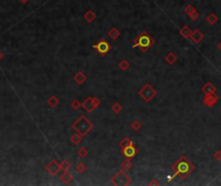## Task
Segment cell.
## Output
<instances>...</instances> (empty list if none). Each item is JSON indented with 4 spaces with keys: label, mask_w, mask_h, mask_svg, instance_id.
<instances>
[{
    "label": "cell",
    "mask_w": 221,
    "mask_h": 186,
    "mask_svg": "<svg viewBox=\"0 0 221 186\" xmlns=\"http://www.w3.org/2000/svg\"><path fill=\"white\" fill-rule=\"evenodd\" d=\"M172 169H173L175 172H173V174H171V176L167 177V179H168V181L173 180L176 176H180L182 180L186 179V176L190 174L194 169H195V165H194L191 162H189L185 156H181L177 162L172 164Z\"/></svg>",
    "instance_id": "1"
},
{
    "label": "cell",
    "mask_w": 221,
    "mask_h": 186,
    "mask_svg": "<svg viewBox=\"0 0 221 186\" xmlns=\"http://www.w3.org/2000/svg\"><path fill=\"white\" fill-rule=\"evenodd\" d=\"M153 45H154V39L147 34V31H141L137 35V38L135 39V44L132 47H133V48H140L141 52L146 53Z\"/></svg>",
    "instance_id": "2"
},
{
    "label": "cell",
    "mask_w": 221,
    "mask_h": 186,
    "mask_svg": "<svg viewBox=\"0 0 221 186\" xmlns=\"http://www.w3.org/2000/svg\"><path fill=\"white\" fill-rule=\"evenodd\" d=\"M73 127H74V129L78 132V133H80L82 136H85L87 133H89V132H91L93 126H92V123L84 117V115H82V117L74 123Z\"/></svg>",
    "instance_id": "3"
},
{
    "label": "cell",
    "mask_w": 221,
    "mask_h": 186,
    "mask_svg": "<svg viewBox=\"0 0 221 186\" xmlns=\"http://www.w3.org/2000/svg\"><path fill=\"white\" fill-rule=\"evenodd\" d=\"M93 49L96 50V53L98 56H105L111 50V44L108 40H105V39H100L93 45Z\"/></svg>",
    "instance_id": "4"
},
{
    "label": "cell",
    "mask_w": 221,
    "mask_h": 186,
    "mask_svg": "<svg viewBox=\"0 0 221 186\" xmlns=\"http://www.w3.org/2000/svg\"><path fill=\"white\" fill-rule=\"evenodd\" d=\"M138 94L141 96V98H142L144 101L150 102V101H151V100L154 98V97H155L156 92H155L154 88L151 87V84H145V85H144V87L140 89Z\"/></svg>",
    "instance_id": "5"
},
{
    "label": "cell",
    "mask_w": 221,
    "mask_h": 186,
    "mask_svg": "<svg viewBox=\"0 0 221 186\" xmlns=\"http://www.w3.org/2000/svg\"><path fill=\"white\" fill-rule=\"evenodd\" d=\"M111 184L113 185H131V179H129V176L126 173V171L122 169L113 177Z\"/></svg>",
    "instance_id": "6"
},
{
    "label": "cell",
    "mask_w": 221,
    "mask_h": 186,
    "mask_svg": "<svg viewBox=\"0 0 221 186\" xmlns=\"http://www.w3.org/2000/svg\"><path fill=\"white\" fill-rule=\"evenodd\" d=\"M98 105H100V100L97 98V97H88V98L83 102L82 106L85 109V111L91 112V111H93Z\"/></svg>",
    "instance_id": "7"
},
{
    "label": "cell",
    "mask_w": 221,
    "mask_h": 186,
    "mask_svg": "<svg viewBox=\"0 0 221 186\" xmlns=\"http://www.w3.org/2000/svg\"><path fill=\"white\" fill-rule=\"evenodd\" d=\"M137 153H138V150L135 146V144H131V145L122 149V154L126 159H133L137 155Z\"/></svg>",
    "instance_id": "8"
},
{
    "label": "cell",
    "mask_w": 221,
    "mask_h": 186,
    "mask_svg": "<svg viewBox=\"0 0 221 186\" xmlns=\"http://www.w3.org/2000/svg\"><path fill=\"white\" fill-rule=\"evenodd\" d=\"M217 101H219V97L216 96V93H204V97H203V103H204L207 107H212V106H215Z\"/></svg>",
    "instance_id": "9"
},
{
    "label": "cell",
    "mask_w": 221,
    "mask_h": 186,
    "mask_svg": "<svg viewBox=\"0 0 221 186\" xmlns=\"http://www.w3.org/2000/svg\"><path fill=\"white\" fill-rule=\"evenodd\" d=\"M191 41L194 44H199L203 41V39H204V34H203L200 30H195V31H193L191 32V36H190Z\"/></svg>",
    "instance_id": "10"
},
{
    "label": "cell",
    "mask_w": 221,
    "mask_h": 186,
    "mask_svg": "<svg viewBox=\"0 0 221 186\" xmlns=\"http://www.w3.org/2000/svg\"><path fill=\"white\" fill-rule=\"evenodd\" d=\"M185 13H186L193 21H197V20L199 18V13L197 12V9H195V8H194L193 5L185 7Z\"/></svg>",
    "instance_id": "11"
},
{
    "label": "cell",
    "mask_w": 221,
    "mask_h": 186,
    "mask_svg": "<svg viewBox=\"0 0 221 186\" xmlns=\"http://www.w3.org/2000/svg\"><path fill=\"white\" fill-rule=\"evenodd\" d=\"M203 93H216V87L212 83H206L202 88Z\"/></svg>",
    "instance_id": "12"
},
{
    "label": "cell",
    "mask_w": 221,
    "mask_h": 186,
    "mask_svg": "<svg viewBox=\"0 0 221 186\" xmlns=\"http://www.w3.org/2000/svg\"><path fill=\"white\" fill-rule=\"evenodd\" d=\"M164 60H166V62H167L168 65H175L176 61H177V56H176L173 52H170L168 55L164 57Z\"/></svg>",
    "instance_id": "13"
},
{
    "label": "cell",
    "mask_w": 221,
    "mask_h": 186,
    "mask_svg": "<svg viewBox=\"0 0 221 186\" xmlns=\"http://www.w3.org/2000/svg\"><path fill=\"white\" fill-rule=\"evenodd\" d=\"M191 29L189 27V26H184V27H181V30H180V34H181V36L182 38H185V39H189L190 36H191Z\"/></svg>",
    "instance_id": "14"
},
{
    "label": "cell",
    "mask_w": 221,
    "mask_h": 186,
    "mask_svg": "<svg viewBox=\"0 0 221 186\" xmlns=\"http://www.w3.org/2000/svg\"><path fill=\"white\" fill-rule=\"evenodd\" d=\"M108 35L113 39V40H117L119 36H120V31L117 29V27H113V29H110L109 31H108Z\"/></svg>",
    "instance_id": "15"
},
{
    "label": "cell",
    "mask_w": 221,
    "mask_h": 186,
    "mask_svg": "<svg viewBox=\"0 0 221 186\" xmlns=\"http://www.w3.org/2000/svg\"><path fill=\"white\" fill-rule=\"evenodd\" d=\"M74 79H75V82H76L79 85H82V84L85 83V80H87V75H85L84 73H78Z\"/></svg>",
    "instance_id": "16"
},
{
    "label": "cell",
    "mask_w": 221,
    "mask_h": 186,
    "mask_svg": "<svg viewBox=\"0 0 221 186\" xmlns=\"http://www.w3.org/2000/svg\"><path fill=\"white\" fill-rule=\"evenodd\" d=\"M84 20L88 22V23H92L94 20H96V13L93 11H88L85 14H84Z\"/></svg>",
    "instance_id": "17"
},
{
    "label": "cell",
    "mask_w": 221,
    "mask_h": 186,
    "mask_svg": "<svg viewBox=\"0 0 221 186\" xmlns=\"http://www.w3.org/2000/svg\"><path fill=\"white\" fill-rule=\"evenodd\" d=\"M206 20H207L208 25H211V26H214V25H216V23L219 22V18H217V16H216L215 13H211V14H208Z\"/></svg>",
    "instance_id": "18"
},
{
    "label": "cell",
    "mask_w": 221,
    "mask_h": 186,
    "mask_svg": "<svg viewBox=\"0 0 221 186\" xmlns=\"http://www.w3.org/2000/svg\"><path fill=\"white\" fill-rule=\"evenodd\" d=\"M48 171H49L52 174H56V173L60 171V165H58L56 162H52V163L48 165Z\"/></svg>",
    "instance_id": "19"
},
{
    "label": "cell",
    "mask_w": 221,
    "mask_h": 186,
    "mask_svg": "<svg viewBox=\"0 0 221 186\" xmlns=\"http://www.w3.org/2000/svg\"><path fill=\"white\" fill-rule=\"evenodd\" d=\"M118 66H119V69L122 70V71H127L131 65H129V62H128L127 60H122L119 64H118Z\"/></svg>",
    "instance_id": "20"
},
{
    "label": "cell",
    "mask_w": 221,
    "mask_h": 186,
    "mask_svg": "<svg viewBox=\"0 0 221 186\" xmlns=\"http://www.w3.org/2000/svg\"><path fill=\"white\" fill-rule=\"evenodd\" d=\"M131 168H132V162H131V159H126V160L122 163V169L129 171Z\"/></svg>",
    "instance_id": "21"
},
{
    "label": "cell",
    "mask_w": 221,
    "mask_h": 186,
    "mask_svg": "<svg viewBox=\"0 0 221 186\" xmlns=\"http://www.w3.org/2000/svg\"><path fill=\"white\" fill-rule=\"evenodd\" d=\"M131 144H133L132 142V140L131 138H123L120 142H119V146H120V149H123V147H126V146H128V145H131Z\"/></svg>",
    "instance_id": "22"
},
{
    "label": "cell",
    "mask_w": 221,
    "mask_h": 186,
    "mask_svg": "<svg viewBox=\"0 0 221 186\" xmlns=\"http://www.w3.org/2000/svg\"><path fill=\"white\" fill-rule=\"evenodd\" d=\"M111 110H113V112H114V114H119V112L122 111V105H120L119 102H114V103H113V107H111Z\"/></svg>",
    "instance_id": "23"
},
{
    "label": "cell",
    "mask_w": 221,
    "mask_h": 186,
    "mask_svg": "<svg viewBox=\"0 0 221 186\" xmlns=\"http://www.w3.org/2000/svg\"><path fill=\"white\" fill-rule=\"evenodd\" d=\"M75 169H76V172H78V173H85V171H87V167H85V164H84V163H79V164L75 167Z\"/></svg>",
    "instance_id": "24"
},
{
    "label": "cell",
    "mask_w": 221,
    "mask_h": 186,
    "mask_svg": "<svg viewBox=\"0 0 221 186\" xmlns=\"http://www.w3.org/2000/svg\"><path fill=\"white\" fill-rule=\"evenodd\" d=\"M141 128H142V126H141L140 120H135L133 123H132V129H133V131H140Z\"/></svg>",
    "instance_id": "25"
},
{
    "label": "cell",
    "mask_w": 221,
    "mask_h": 186,
    "mask_svg": "<svg viewBox=\"0 0 221 186\" xmlns=\"http://www.w3.org/2000/svg\"><path fill=\"white\" fill-rule=\"evenodd\" d=\"M82 135L80 133H78V135H74L73 137H71V142L73 144H79V142H80V140H82Z\"/></svg>",
    "instance_id": "26"
},
{
    "label": "cell",
    "mask_w": 221,
    "mask_h": 186,
    "mask_svg": "<svg viewBox=\"0 0 221 186\" xmlns=\"http://www.w3.org/2000/svg\"><path fill=\"white\" fill-rule=\"evenodd\" d=\"M79 156H80V158H85L87 156V154H88V150L85 149V147H82L80 150H79Z\"/></svg>",
    "instance_id": "27"
},
{
    "label": "cell",
    "mask_w": 221,
    "mask_h": 186,
    "mask_svg": "<svg viewBox=\"0 0 221 186\" xmlns=\"http://www.w3.org/2000/svg\"><path fill=\"white\" fill-rule=\"evenodd\" d=\"M62 180L64 181H70V180H71V176H70L69 173H64L62 174Z\"/></svg>",
    "instance_id": "28"
},
{
    "label": "cell",
    "mask_w": 221,
    "mask_h": 186,
    "mask_svg": "<svg viewBox=\"0 0 221 186\" xmlns=\"http://www.w3.org/2000/svg\"><path fill=\"white\" fill-rule=\"evenodd\" d=\"M214 158L216 159V160H221V151H216L214 154Z\"/></svg>",
    "instance_id": "29"
},
{
    "label": "cell",
    "mask_w": 221,
    "mask_h": 186,
    "mask_svg": "<svg viewBox=\"0 0 221 186\" xmlns=\"http://www.w3.org/2000/svg\"><path fill=\"white\" fill-rule=\"evenodd\" d=\"M71 105H73V107H74V109H75V110H78V109H79V107H80V103H79V102H78V101H74V102H73V103H71Z\"/></svg>",
    "instance_id": "30"
},
{
    "label": "cell",
    "mask_w": 221,
    "mask_h": 186,
    "mask_svg": "<svg viewBox=\"0 0 221 186\" xmlns=\"http://www.w3.org/2000/svg\"><path fill=\"white\" fill-rule=\"evenodd\" d=\"M62 165H64V168H66V169H67V168H69V167H70V165H69V163H67V162H64V163H62Z\"/></svg>",
    "instance_id": "31"
},
{
    "label": "cell",
    "mask_w": 221,
    "mask_h": 186,
    "mask_svg": "<svg viewBox=\"0 0 221 186\" xmlns=\"http://www.w3.org/2000/svg\"><path fill=\"white\" fill-rule=\"evenodd\" d=\"M159 184H161L159 181H151V182H150V185H159Z\"/></svg>",
    "instance_id": "32"
},
{
    "label": "cell",
    "mask_w": 221,
    "mask_h": 186,
    "mask_svg": "<svg viewBox=\"0 0 221 186\" xmlns=\"http://www.w3.org/2000/svg\"><path fill=\"white\" fill-rule=\"evenodd\" d=\"M217 48L221 50V40H220V41H219V44H217Z\"/></svg>",
    "instance_id": "33"
}]
</instances>
